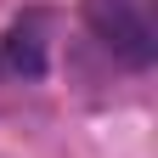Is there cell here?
I'll use <instances>...</instances> for the list:
<instances>
[{
  "mask_svg": "<svg viewBox=\"0 0 158 158\" xmlns=\"http://www.w3.org/2000/svg\"><path fill=\"white\" fill-rule=\"evenodd\" d=\"M85 23L102 45L130 68H147L152 62V23L141 11V0H85Z\"/></svg>",
  "mask_w": 158,
  "mask_h": 158,
  "instance_id": "6da1fadb",
  "label": "cell"
},
{
  "mask_svg": "<svg viewBox=\"0 0 158 158\" xmlns=\"http://www.w3.org/2000/svg\"><path fill=\"white\" fill-rule=\"evenodd\" d=\"M0 68H11V73H40V68H45V56H40V40H34V23L23 28V23H17L11 34H6V45H0Z\"/></svg>",
  "mask_w": 158,
  "mask_h": 158,
  "instance_id": "7a4b0ae2",
  "label": "cell"
}]
</instances>
